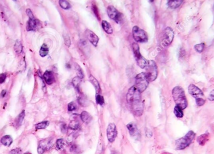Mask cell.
<instances>
[{
    "instance_id": "obj_43",
    "label": "cell",
    "mask_w": 214,
    "mask_h": 154,
    "mask_svg": "<svg viewBox=\"0 0 214 154\" xmlns=\"http://www.w3.org/2000/svg\"><path fill=\"white\" fill-rule=\"evenodd\" d=\"M21 150L20 149H18V148H17V149L11 150L9 152V154H21Z\"/></svg>"
},
{
    "instance_id": "obj_6",
    "label": "cell",
    "mask_w": 214,
    "mask_h": 154,
    "mask_svg": "<svg viewBox=\"0 0 214 154\" xmlns=\"http://www.w3.org/2000/svg\"><path fill=\"white\" fill-rule=\"evenodd\" d=\"M132 49L134 51V54L135 60L137 61V63L141 68H145L148 63V61L146 60L140 53L139 46L137 43L132 44Z\"/></svg>"
},
{
    "instance_id": "obj_14",
    "label": "cell",
    "mask_w": 214,
    "mask_h": 154,
    "mask_svg": "<svg viewBox=\"0 0 214 154\" xmlns=\"http://www.w3.org/2000/svg\"><path fill=\"white\" fill-rule=\"evenodd\" d=\"M41 26V23L38 20L35 18L33 20L30 19L27 22L26 29L28 31H35L39 28Z\"/></svg>"
},
{
    "instance_id": "obj_34",
    "label": "cell",
    "mask_w": 214,
    "mask_h": 154,
    "mask_svg": "<svg viewBox=\"0 0 214 154\" xmlns=\"http://www.w3.org/2000/svg\"><path fill=\"white\" fill-rule=\"evenodd\" d=\"M95 99H96V104H98L100 105H103L104 103H105V100H104L103 97L100 95V94L96 95V98Z\"/></svg>"
},
{
    "instance_id": "obj_22",
    "label": "cell",
    "mask_w": 214,
    "mask_h": 154,
    "mask_svg": "<svg viewBox=\"0 0 214 154\" xmlns=\"http://www.w3.org/2000/svg\"><path fill=\"white\" fill-rule=\"evenodd\" d=\"M183 1H181V0H170V1H168L167 4L170 8L175 9L180 7V6L182 4Z\"/></svg>"
},
{
    "instance_id": "obj_15",
    "label": "cell",
    "mask_w": 214,
    "mask_h": 154,
    "mask_svg": "<svg viewBox=\"0 0 214 154\" xmlns=\"http://www.w3.org/2000/svg\"><path fill=\"white\" fill-rule=\"evenodd\" d=\"M43 78L48 85H51L55 81V76L51 71H46L43 74Z\"/></svg>"
},
{
    "instance_id": "obj_20",
    "label": "cell",
    "mask_w": 214,
    "mask_h": 154,
    "mask_svg": "<svg viewBox=\"0 0 214 154\" xmlns=\"http://www.w3.org/2000/svg\"><path fill=\"white\" fill-rule=\"evenodd\" d=\"M102 26L103 29H104L107 33L108 34H112L113 32V29L111 26V25L110 23L105 21V20H103L102 21Z\"/></svg>"
},
{
    "instance_id": "obj_16",
    "label": "cell",
    "mask_w": 214,
    "mask_h": 154,
    "mask_svg": "<svg viewBox=\"0 0 214 154\" xmlns=\"http://www.w3.org/2000/svg\"><path fill=\"white\" fill-rule=\"evenodd\" d=\"M78 103H79L80 105H81L82 106H83V107H85V106H87L88 105L89 102L88 100H87L83 95V93L81 92L80 90H78Z\"/></svg>"
},
{
    "instance_id": "obj_7",
    "label": "cell",
    "mask_w": 214,
    "mask_h": 154,
    "mask_svg": "<svg viewBox=\"0 0 214 154\" xmlns=\"http://www.w3.org/2000/svg\"><path fill=\"white\" fill-rule=\"evenodd\" d=\"M149 81L145 72L138 74L135 78V87L141 93L145 90L148 85Z\"/></svg>"
},
{
    "instance_id": "obj_24",
    "label": "cell",
    "mask_w": 214,
    "mask_h": 154,
    "mask_svg": "<svg viewBox=\"0 0 214 154\" xmlns=\"http://www.w3.org/2000/svg\"><path fill=\"white\" fill-rule=\"evenodd\" d=\"M67 145V142L64 139H58L56 141V149L59 150H62L64 149Z\"/></svg>"
},
{
    "instance_id": "obj_2",
    "label": "cell",
    "mask_w": 214,
    "mask_h": 154,
    "mask_svg": "<svg viewBox=\"0 0 214 154\" xmlns=\"http://www.w3.org/2000/svg\"><path fill=\"white\" fill-rule=\"evenodd\" d=\"M172 94L173 100L177 106L180 107L182 110L186 109L187 107L188 102L186 93L181 87H175L173 88Z\"/></svg>"
},
{
    "instance_id": "obj_9",
    "label": "cell",
    "mask_w": 214,
    "mask_h": 154,
    "mask_svg": "<svg viewBox=\"0 0 214 154\" xmlns=\"http://www.w3.org/2000/svg\"><path fill=\"white\" fill-rule=\"evenodd\" d=\"M107 14L110 19L116 23H120L123 19V15L113 6H109L107 8Z\"/></svg>"
},
{
    "instance_id": "obj_3",
    "label": "cell",
    "mask_w": 214,
    "mask_h": 154,
    "mask_svg": "<svg viewBox=\"0 0 214 154\" xmlns=\"http://www.w3.org/2000/svg\"><path fill=\"white\" fill-rule=\"evenodd\" d=\"M195 137V133L192 130L189 131L184 137L179 139L175 142L177 150H184L192 143Z\"/></svg>"
},
{
    "instance_id": "obj_23",
    "label": "cell",
    "mask_w": 214,
    "mask_h": 154,
    "mask_svg": "<svg viewBox=\"0 0 214 154\" xmlns=\"http://www.w3.org/2000/svg\"><path fill=\"white\" fill-rule=\"evenodd\" d=\"M1 142L2 143V144L4 145V146L9 147V145H11V144H12L13 139H12V138L11 137V136L5 135V136H4V137H3L1 138Z\"/></svg>"
},
{
    "instance_id": "obj_40",
    "label": "cell",
    "mask_w": 214,
    "mask_h": 154,
    "mask_svg": "<svg viewBox=\"0 0 214 154\" xmlns=\"http://www.w3.org/2000/svg\"><path fill=\"white\" fill-rule=\"evenodd\" d=\"M92 9H93V11H94V13L95 15H96V18H98V20H100V15H99V12H98V8L96 7V6H93V7H92Z\"/></svg>"
},
{
    "instance_id": "obj_26",
    "label": "cell",
    "mask_w": 214,
    "mask_h": 154,
    "mask_svg": "<svg viewBox=\"0 0 214 154\" xmlns=\"http://www.w3.org/2000/svg\"><path fill=\"white\" fill-rule=\"evenodd\" d=\"M68 127L70 129H72L74 130H78L80 127V122L77 119V118H74V119L70 121V123H69Z\"/></svg>"
},
{
    "instance_id": "obj_25",
    "label": "cell",
    "mask_w": 214,
    "mask_h": 154,
    "mask_svg": "<svg viewBox=\"0 0 214 154\" xmlns=\"http://www.w3.org/2000/svg\"><path fill=\"white\" fill-rule=\"evenodd\" d=\"M25 115V112L24 110H23L21 111V113L18 117H17L15 119V124L16 125V126L19 127L21 125L23 121V120H24Z\"/></svg>"
},
{
    "instance_id": "obj_5",
    "label": "cell",
    "mask_w": 214,
    "mask_h": 154,
    "mask_svg": "<svg viewBox=\"0 0 214 154\" xmlns=\"http://www.w3.org/2000/svg\"><path fill=\"white\" fill-rule=\"evenodd\" d=\"M145 69L146 72L145 73L149 82L155 80L158 76V68L156 63L153 60L148 61V63L145 67Z\"/></svg>"
},
{
    "instance_id": "obj_17",
    "label": "cell",
    "mask_w": 214,
    "mask_h": 154,
    "mask_svg": "<svg viewBox=\"0 0 214 154\" xmlns=\"http://www.w3.org/2000/svg\"><path fill=\"white\" fill-rule=\"evenodd\" d=\"M209 139H210V135L209 133L207 132L204 134H202L201 135L199 136V137H198L197 139H196V141H197L198 144L200 145L204 146L207 143V142L209 140Z\"/></svg>"
},
{
    "instance_id": "obj_45",
    "label": "cell",
    "mask_w": 214,
    "mask_h": 154,
    "mask_svg": "<svg viewBox=\"0 0 214 154\" xmlns=\"http://www.w3.org/2000/svg\"><path fill=\"white\" fill-rule=\"evenodd\" d=\"M67 130V127H66V125H65V124H64V125H62L61 127V131L63 132H65Z\"/></svg>"
},
{
    "instance_id": "obj_47",
    "label": "cell",
    "mask_w": 214,
    "mask_h": 154,
    "mask_svg": "<svg viewBox=\"0 0 214 154\" xmlns=\"http://www.w3.org/2000/svg\"><path fill=\"white\" fill-rule=\"evenodd\" d=\"M25 154H31V153H30V152H26V153H25Z\"/></svg>"
},
{
    "instance_id": "obj_39",
    "label": "cell",
    "mask_w": 214,
    "mask_h": 154,
    "mask_svg": "<svg viewBox=\"0 0 214 154\" xmlns=\"http://www.w3.org/2000/svg\"><path fill=\"white\" fill-rule=\"evenodd\" d=\"M64 39H65V45L68 46L70 47L71 45V41H70V37H68V35H67L66 34H65L64 35Z\"/></svg>"
},
{
    "instance_id": "obj_33",
    "label": "cell",
    "mask_w": 214,
    "mask_h": 154,
    "mask_svg": "<svg viewBox=\"0 0 214 154\" xmlns=\"http://www.w3.org/2000/svg\"><path fill=\"white\" fill-rule=\"evenodd\" d=\"M59 4L63 9L68 10L71 8V4L68 1H65V0H60L59 1Z\"/></svg>"
},
{
    "instance_id": "obj_41",
    "label": "cell",
    "mask_w": 214,
    "mask_h": 154,
    "mask_svg": "<svg viewBox=\"0 0 214 154\" xmlns=\"http://www.w3.org/2000/svg\"><path fill=\"white\" fill-rule=\"evenodd\" d=\"M26 14L28 16V17L30 18V19L33 20V19L35 18H34V15H33V13H32L31 10L30 9H27L26 10Z\"/></svg>"
},
{
    "instance_id": "obj_18",
    "label": "cell",
    "mask_w": 214,
    "mask_h": 154,
    "mask_svg": "<svg viewBox=\"0 0 214 154\" xmlns=\"http://www.w3.org/2000/svg\"><path fill=\"white\" fill-rule=\"evenodd\" d=\"M89 80L91 84L93 85L95 89V91H96V95L100 94V93L101 92V87H100V84H99V82H98V81L95 78V76H93L92 75H90Z\"/></svg>"
},
{
    "instance_id": "obj_31",
    "label": "cell",
    "mask_w": 214,
    "mask_h": 154,
    "mask_svg": "<svg viewBox=\"0 0 214 154\" xmlns=\"http://www.w3.org/2000/svg\"><path fill=\"white\" fill-rule=\"evenodd\" d=\"M14 49H15L16 53H17V54H20V53H21L22 50H23V46L21 45V43L20 41L17 40L16 41V43L15 44V46H14Z\"/></svg>"
},
{
    "instance_id": "obj_1",
    "label": "cell",
    "mask_w": 214,
    "mask_h": 154,
    "mask_svg": "<svg viewBox=\"0 0 214 154\" xmlns=\"http://www.w3.org/2000/svg\"><path fill=\"white\" fill-rule=\"evenodd\" d=\"M126 102L134 115L136 117L142 115L144 110V103L142 100L141 93L135 86L131 87L127 92Z\"/></svg>"
},
{
    "instance_id": "obj_13",
    "label": "cell",
    "mask_w": 214,
    "mask_h": 154,
    "mask_svg": "<svg viewBox=\"0 0 214 154\" xmlns=\"http://www.w3.org/2000/svg\"><path fill=\"white\" fill-rule=\"evenodd\" d=\"M85 35L88 40L95 47H96L98 46V41H99V38H98V37L93 32L90 30V29H86L85 32Z\"/></svg>"
},
{
    "instance_id": "obj_8",
    "label": "cell",
    "mask_w": 214,
    "mask_h": 154,
    "mask_svg": "<svg viewBox=\"0 0 214 154\" xmlns=\"http://www.w3.org/2000/svg\"><path fill=\"white\" fill-rule=\"evenodd\" d=\"M133 37L137 42L145 43L148 41V35L147 33L137 26H135L133 28Z\"/></svg>"
},
{
    "instance_id": "obj_27",
    "label": "cell",
    "mask_w": 214,
    "mask_h": 154,
    "mask_svg": "<svg viewBox=\"0 0 214 154\" xmlns=\"http://www.w3.org/2000/svg\"><path fill=\"white\" fill-rule=\"evenodd\" d=\"M82 79H81L80 77H78V76L74 77L72 80V85L74 87V88L75 89L77 90V91L80 90L79 89V87H80V84L81 83V81H82Z\"/></svg>"
},
{
    "instance_id": "obj_21",
    "label": "cell",
    "mask_w": 214,
    "mask_h": 154,
    "mask_svg": "<svg viewBox=\"0 0 214 154\" xmlns=\"http://www.w3.org/2000/svg\"><path fill=\"white\" fill-rule=\"evenodd\" d=\"M80 118L81 119H82V120L86 123H90L92 119V117L91 116V115L88 113V112L86 111H83L81 113Z\"/></svg>"
},
{
    "instance_id": "obj_19",
    "label": "cell",
    "mask_w": 214,
    "mask_h": 154,
    "mask_svg": "<svg viewBox=\"0 0 214 154\" xmlns=\"http://www.w3.org/2000/svg\"><path fill=\"white\" fill-rule=\"evenodd\" d=\"M127 128L129 130L130 135L131 137H135L138 134V128L137 125L134 123H130L126 125Z\"/></svg>"
},
{
    "instance_id": "obj_44",
    "label": "cell",
    "mask_w": 214,
    "mask_h": 154,
    "mask_svg": "<svg viewBox=\"0 0 214 154\" xmlns=\"http://www.w3.org/2000/svg\"><path fill=\"white\" fill-rule=\"evenodd\" d=\"M209 100L210 101H214V90H213L209 94Z\"/></svg>"
},
{
    "instance_id": "obj_37",
    "label": "cell",
    "mask_w": 214,
    "mask_h": 154,
    "mask_svg": "<svg viewBox=\"0 0 214 154\" xmlns=\"http://www.w3.org/2000/svg\"><path fill=\"white\" fill-rule=\"evenodd\" d=\"M195 102H196V105L199 106H203L205 104V100L204 98H198V99L195 100Z\"/></svg>"
},
{
    "instance_id": "obj_29",
    "label": "cell",
    "mask_w": 214,
    "mask_h": 154,
    "mask_svg": "<svg viewBox=\"0 0 214 154\" xmlns=\"http://www.w3.org/2000/svg\"><path fill=\"white\" fill-rule=\"evenodd\" d=\"M173 112H174L175 115L179 118H181L183 117V110L179 107L178 106H175L174 108V110H173Z\"/></svg>"
},
{
    "instance_id": "obj_28",
    "label": "cell",
    "mask_w": 214,
    "mask_h": 154,
    "mask_svg": "<svg viewBox=\"0 0 214 154\" xmlns=\"http://www.w3.org/2000/svg\"><path fill=\"white\" fill-rule=\"evenodd\" d=\"M48 51H49V50L48 48V46L46 44H43L41 48H40L39 55L42 57H45L48 54Z\"/></svg>"
},
{
    "instance_id": "obj_30",
    "label": "cell",
    "mask_w": 214,
    "mask_h": 154,
    "mask_svg": "<svg viewBox=\"0 0 214 154\" xmlns=\"http://www.w3.org/2000/svg\"><path fill=\"white\" fill-rule=\"evenodd\" d=\"M75 70L77 71V76L81 79L84 78L85 77V75L83 73V71L82 70V68L80 67V65L78 64H75Z\"/></svg>"
},
{
    "instance_id": "obj_38",
    "label": "cell",
    "mask_w": 214,
    "mask_h": 154,
    "mask_svg": "<svg viewBox=\"0 0 214 154\" xmlns=\"http://www.w3.org/2000/svg\"><path fill=\"white\" fill-rule=\"evenodd\" d=\"M70 152L72 153H77L80 152V149L78 148V147L75 145V144H73L71 147H70Z\"/></svg>"
},
{
    "instance_id": "obj_46",
    "label": "cell",
    "mask_w": 214,
    "mask_h": 154,
    "mask_svg": "<svg viewBox=\"0 0 214 154\" xmlns=\"http://www.w3.org/2000/svg\"><path fill=\"white\" fill-rule=\"evenodd\" d=\"M5 95H6V91H5V90H3L2 92H1V97H4L5 96Z\"/></svg>"
},
{
    "instance_id": "obj_32",
    "label": "cell",
    "mask_w": 214,
    "mask_h": 154,
    "mask_svg": "<svg viewBox=\"0 0 214 154\" xmlns=\"http://www.w3.org/2000/svg\"><path fill=\"white\" fill-rule=\"evenodd\" d=\"M48 125H49L48 121H44V122H42L37 123V125H35V128L37 130L45 129L48 126Z\"/></svg>"
},
{
    "instance_id": "obj_42",
    "label": "cell",
    "mask_w": 214,
    "mask_h": 154,
    "mask_svg": "<svg viewBox=\"0 0 214 154\" xmlns=\"http://www.w3.org/2000/svg\"><path fill=\"white\" fill-rule=\"evenodd\" d=\"M6 78H7V75H6V74L4 73L0 74V84H1L4 82Z\"/></svg>"
},
{
    "instance_id": "obj_35",
    "label": "cell",
    "mask_w": 214,
    "mask_h": 154,
    "mask_svg": "<svg viewBox=\"0 0 214 154\" xmlns=\"http://www.w3.org/2000/svg\"><path fill=\"white\" fill-rule=\"evenodd\" d=\"M194 48H195V50L198 53H202L204 51V50L205 48V44L203 43L197 44L194 46Z\"/></svg>"
},
{
    "instance_id": "obj_11",
    "label": "cell",
    "mask_w": 214,
    "mask_h": 154,
    "mask_svg": "<svg viewBox=\"0 0 214 154\" xmlns=\"http://www.w3.org/2000/svg\"><path fill=\"white\" fill-rule=\"evenodd\" d=\"M117 129L114 123H110L107 129V136L110 142L113 143L117 137Z\"/></svg>"
},
{
    "instance_id": "obj_10",
    "label": "cell",
    "mask_w": 214,
    "mask_h": 154,
    "mask_svg": "<svg viewBox=\"0 0 214 154\" xmlns=\"http://www.w3.org/2000/svg\"><path fill=\"white\" fill-rule=\"evenodd\" d=\"M52 145H53V141L50 138L39 141L38 147V154H43L45 152L48 151L51 148Z\"/></svg>"
},
{
    "instance_id": "obj_12",
    "label": "cell",
    "mask_w": 214,
    "mask_h": 154,
    "mask_svg": "<svg viewBox=\"0 0 214 154\" xmlns=\"http://www.w3.org/2000/svg\"><path fill=\"white\" fill-rule=\"evenodd\" d=\"M188 90L189 93L194 98H195V100L198 98H204V94L203 92H202L198 87H196L194 84H190L188 86Z\"/></svg>"
},
{
    "instance_id": "obj_36",
    "label": "cell",
    "mask_w": 214,
    "mask_h": 154,
    "mask_svg": "<svg viewBox=\"0 0 214 154\" xmlns=\"http://www.w3.org/2000/svg\"><path fill=\"white\" fill-rule=\"evenodd\" d=\"M77 109V105L73 102H70L68 105V110L69 111H73Z\"/></svg>"
},
{
    "instance_id": "obj_4",
    "label": "cell",
    "mask_w": 214,
    "mask_h": 154,
    "mask_svg": "<svg viewBox=\"0 0 214 154\" xmlns=\"http://www.w3.org/2000/svg\"><path fill=\"white\" fill-rule=\"evenodd\" d=\"M174 38V33L173 29L170 28H166L160 35V45L161 47H167L170 45Z\"/></svg>"
}]
</instances>
